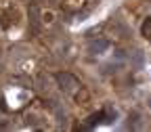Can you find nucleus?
Segmentation results:
<instances>
[{
    "instance_id": "20e7f679",
    "label": "nucleus",
    "mask_w": 151,
    "mask_h": 132,
    "mask_svg": "<svg viewBox=\"0 0 151 132\" xmlns=\"http://www.w3.org/2000/svg\"><path fill=\"white\" fill-rule=\"evenodd\" d=\"M149 107H151V99H149Z\"/></svg>"
},
{
    "instance_id": "f257e3e1",
    "label": "nucleus",
    "mask_w": 151,
    "mask_h": 132,
    "mask_svg": "<svg viewBox=\"0 0 151 132\" xmlns=\"http://www.w3.org/2000/svg\"><path fill=\"white\" fill-rule=\"evenodd\" d=\"M55 82H57V86H59L65 94H76L80 90V82H78V78L76 75H71V73H67V71H59V73H55Z\"/></svg>"
},
{
    "instance_id": "7ed1b4c3",
    "label": "nucleus",
    "mask_w": 151,
    "mask_h": 132,
    "mask_svg": "<svg viewBox=\"0 0 151 132\" xmlns=\"http://www.w3.org/2000/svg\"><path fill=\"white\" fill-rule=\"evenodd\" d=\"M141 34H143L145 40L151 42V17H147L145 21H143V25H141Z\"/></svg>"
},
{
    "instance_id": "f03ea898",
    "label": "nucleus",
    "mask_w": 151,
    "mask_h": 132,
    "mask_svg": "<svg viewBox=\"0 0 151 132\" xmlns=\"http://www.w3.org/2000/svg\"><path fill=\"white\" fill-rule=\"evenodd\" d=\"M107 48H109V42L103 40V38H99V40H92V42L88 44V52H90V55H103Z\"/></svg>"
}]
</instances>
